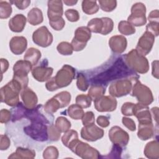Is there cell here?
I'll return each mask as SVG.
<instances>
[{
    "mask_svg": "<svg viewBox=\"0 0 159 159\" xmlns=\"http://www.w3.org/2000/svg\"><path fill=\"white\" fill-rule=\"evenodd\" d=\"M134 76L138 75L130 70L124 59L120 57L117 58L109 68L92 78L90 83L91 85L99 84L104 86L112 81Z\"/></svg>",
    "mask_w": 159,
    "mask_h": 159,
    "instance_id": "1",
    "label": "cell"
},
{
    "mask_svg": "<svg viewBox=\"0 0 159 159\" xmlns=\"http://www.w3.org/2000/svg\"><path fill=\"white\" fill-rule=\"evenodd\" d=\"M75 76V69L69 65H64L55 76L47 81L45 87L50 91L66 87L71 83Z\"/></svg>",
    "mask_w": 159,
    "mask_h": 159,
    "instance_id": "2",
    "label": "cell"
},
{
    "mask_svg": "<svg viewBox=\"0 0 159 159\" xmlns=\"http://www.w3.org/2000/svg\"><path fill=\"white\" fill-rule=\"evenodd\" d=\"M20 83L14 79L1 88V101L9 106H16L19 102V93L23 90Z\"/></svg>",
    "mask_w": 159,
    "mask_h": 159,
    "instance_id": "3",
    "label": "cell"
},
{
    "mask_svg": "<svg viewBox=\"0 0 159 159\" xmlns=\"http://www.w3.org/2000/svg\"><path fill=\"white\" fill-rule=\"evenodd\" d=\"M124 61L130 70L137 73H146L149 70L147 58L140 54L135 49H132L124 55Z\"/></svg>",
    "mask_w": 159,
    "mask_h": 159,
    "instance_id": "4",
    "label": "cell"
},
{
    "mask_svg": "<svg viewBox=\"0 0 159 159\" xmlns=\"http://www.w3.org/2000/svg\"><path fill=\"white\" fill-rule=\"evenodd\" d=\"M139 77V76H134L115 80L109 87L110 95L116 98L127 95L130 93L135 80Z\"/></svg>",
    "mask_w": 159,
    "mask_h": 159,
    "instance_id": "5",
    "label": "cell"
},
{
    "mask_svg": "<svg viewBox=\"0 0 159 159\" xmlns=\"http://www.w3.org/2000/svg\"><path fill=\"white\" fill-rule=\"evenodd\" d=\"M32 65L27 60H19L13 66V79L20 83L23 89L27 87L28 73L32 70Z\"/></svg>",
    "mask_w": 159,
    "mask_h": 159,
    "instance_id": "6",
    "label": "cell"
},
{
    "mask_svg": "<svg viewBox=\"0 0 159 159\" xmlns=\"http://www.w3.org/2000/svg\"><path fill=\"white\" fill-rule=\"evenodd\" d=\"M47 129V125L40 122H31L29 125L24 127V131L28 136L39 142H44L48 140Z\"/></svg>",
    "mask_w": 159,
    "mask_h": 159,
    "instance_id": "7",
    "label": "cell"
},
{
    "mask_svg": "<svg viewBox=\"0 0 159 159\" xmlns=\"http://www.w3.org/2000/svg\"><path fill=\"white\" fill-rule=\"evenodd\" d=\"M132 96H135L139 103L145 106L150 105L153 101V97L150 89L136 79L132 88Z\"/></svg>",
    "mask_w": 159,
    "mask_h": 159,
    "instance_id": "8",
    "label": "cell"
},
{
    "mask_svg": "<svg viewBox=\"0 0 159 159\" xmlns=\"http://www.w3.org/2000/svg\"><path fill=\"white\" fill-rule=\"evenodd\" d=\"M87 27L92 32L99 33L106 35L113 30L114 22L109 17L93 18L88 22Z\"/></svg>",
    "mask_w": 159,
    "mask_h": 159,
    "instance_id": "9",
    "label": "cell"
},
{
    "mask_svg": "<svg viewBox=\"0 0 159 159\" xmlns=\"http://www.w3.org/2000/svg\"><path fill=\"white\" fill-rule=\"evenodd\" d=\"M91 37V33L88 27L81 26L77 28L71 43L73 50L78 52L83 50Z\"/></svg>",
    "mask_w": 159,
    "mask_h": 159,
    "instance_id": "10",
    "label": "cell"
},
{
    "mask_svg": "<svg viewBox=\"0 0 159 159\" xmlns=\"http://www.w3.org/2000/svg\"><path fill=\"white\" fill-rule=\"evenodd\" d=\"M70 150L76 155L82 158L95 159L101 158L100 153L98 150L91 147L87 143L83 142L79 140L70 148Z\"/></svg>",
    "mask_w": 159,
    "mask_h": 159,
    "instance_id": "11",
    "label": "cell"
},
{
    "mask_svg": "<svg viewBox=\"0 0 159 159\" xmlns=\"http://www.w3.org/2000/svg\"><path fill=\"white\" fill-rule=\"evenodd\" d=\"M32 40L36 45L45 48L52 44L53 35L46 26H42L34 32Z\"/></svg>",
    "mask_w": 159,
    "mask_h": 159,
    "instance_id": "12",
    "label": "cell"
},
{
    "mask_svg": "<svg viewBox=\"0 0 159 159\" xmlns=\"http://www.w3.org/2000/svg\"><path fill=\"white\" fill-rule=\"evenodd\" d=\"M117 100L112 96H102L94 100L95 109L99 112H112L117 107Z\"/></svg>",
    "mask_w": 159,
    "mask_h": 159,
    "instance_id": "13",
    "label": "cell"
},
{
    "mask_svg": "<svg viewBox=\"0 0 159 159\" xmlns=\"http://www.w3.org/2000/svg\"><path fill=\"white\" fill-rule=\"evenodd\" d=\"M109 137L110 140L114 143L125 147L129 141V134L119 126H113L109 131Z\"/></svg>",
    "mask_w": 159,
    "mask_h": 159,
    "instance_id": "14",
    "label": "cell"
},
{
    "mask_svg": "<svg viewBox=\"0 0 159 159\" xmlns=\"http://www.w3.org/2000/svg\"><path fill=\"white\" fill-rule=\"evenodd\" d=\"M155 42V36L148 31L144 34L139 39L135 50L141 55L145 56L150 53Z\"/></svg>",
    "mask_w": 159,
    "mask_h": 159,
    "instance_id": "15",
    "label": "cell"
},
{
    "mask_svg": "<svg viewBox=\"0 0 159 159\" xmlns=\"http://www.w3.org/2000/svg\"><path fill=\"white\" fill-rule=\"evenodd\" d=\"M104 135V130L94 124L84 126L81 130V137L89 142H94L101 139Z\"/></svg>",
    "mask_w": 159,
    "mask_h": 159,
    "instance_id": "16",
    "label": "cell"
},
{
    "mask_svg": "<svg viewBox=\"0 0 159 159\" xmlns=\"http://www.w3.org/2000/svg\"><path fill=\"white\" fill-rule=\"evenodd\" d=\"M133 115L137 118L139 123L152 122V116L148 106H145L139 102L135 104Z\"/></svg>",
    "mask_w": 159,
    "mask_h": 159,
    "instance_id": "17",
    "label": "cell"
},
{
    "mask_svg": "<svg viewBox=\"0 0 159 159\" xmlns=\"http://www.w3.org/2000/svg\"><path fill=\"white\" fill-rule=\"evenodd\" d=\"M63 12L61 1L53 0L48 1L47 16L49 20H52L62 17Z\"/></svg>",
    "mask_w": 159,
    "mask_h": 159,
    "instance_id": "18",
    "label": "cell"
},
{
    "mask_svg": "<svg viewBox=\"0 0 159 159\" xmlns=\"http://www.w3.org/2000/svg\"><path fill=\"white\" fill-rule=\"evenodd\" d=\"M127 41L123 35H114L110 38L109 45L111 50L117 54L123 53L127 48Z\"/></svg>",
    "mask_w": 159,
    "mask_h": 159,
    "instance_id": "19",
    "label": "cell"
},
{
    "mask_svg": "<svg viewBox=\"0 0 159 159\" xmlns=\"http://www.w3.org/2000/svg\"><path fill=\"white\" fill-rule=\"evenodd\" d=\"M27 46V41L23 36H14L9 42L11 51L15 55H20L25 50Z\"/></svg>",
    "mask_w": 159,
    "mask_h": 159,
    "instance_id": "20",
    "label": "cell"
},
{
    "mask_svg": "<svg viewBox=\"0 0 159 159\" xmlns=\"http://www.w3.org/2000/svg\"><path fill=\"white\" fill-rule=\"evenodd\" d=\"M53 71V69L52 67L40 65L32 70V75L37 81L44 82L50 80Z\"/></svg>",
    "mask_w": 159,
    "mask_h": 159,
    "instance_id": "21",
    "label": "cell"
},
{
    "mask_svg": "<svg viewBox=\"0 0 159 159\" xmlns=\"http://www.w3.org/2000/svg\"><path fill=\"white\" fill-rule=\"evenodd\" d=\"M20 97L24 106L29 109H34L36 107L38 98L35 92L30 88H25L22 90L20 94Z\"/></svg>",
    "mask_w": 159,
    "mask_h": 159,
    "instance_id": "22",
    "label": "cell"
},
{
    "mask_svg": "<svg viewBox=\"0 0 159 159\" xmlns=\"http://www.w3.org/2000/svg\"><path fill=\"white\" fill-rule=\"evenodd\" d=\"M27 20V19L23 14H16L9 20V27L12 32H20L24 30Z\"/></svg>",
    "mask_w": 159,
    "mask_h": 159,
    "instance_id": "23",
    "label": "cell"
},
{
    "mask_svg": "<svg viewBox=\"0 0 159 159\" xmlns=\"http://www.w3.org/2000/svg\"><path fill=\"white\" fill-rule=\"evenodd\" d=\"M138 137L142 140H147L151 139L155 133V127L153 122L139 123Z\"/></svg>",
    "mask_w": 159,
    "mask_h": 159,
    "instance_id": "24",
    "label": "cell"
},
{
    "mask_svg": "<svg viewBox=\"0 0 159 159\" xmlns=\"http://www.w3.org/2000/svg\"><path fill=\"white\" fill-rule=\"evenodd\" d=\"M157 140L147 143L144 149V154L148 158L157 159L159 158V145Z\"/></svg>",
    "mask_w": 159,
    "mask_h": 159,
    "instance_id": "25",
    "label": "cell"
},
{
    "mask_svg": "<svg viewBox=\"0 0 159 159\" xmlns=\"http://www.w3.org/2000/svg\"><path fill=\"white\" fill-rule=\"evenodd\" d=\"M78 140V132L75 130H68L61 137V142L65 146L71 148Z\"/></svg>",
    "mask_w": 159,
    "mask_h": 159,
    "instance_id": "26",
    "label": "cell"
},
{
    "mask_svg": "<svg viewBox=\"0 0 159 159\" xmlns=\"http://www.w3.org/2000/svg\"><path fill=\"white\" fill-rule=\"evenodd\" d=\"M43 20V16L42 11L37 8H32L27 14V21L32 25H37L41 24Z\"/></svg>",
    "mask_w": 159,
    "mask_h": 159,
    "instance_id": "27",
    "label": "cell"
},
{
    "mask_svg": "<svg viewBox=\"0 0 159 159\" xmlns=\"http://www.w3.org/2000/svg\"><path fill=\"white\" fill-rule=\"evenodd\" d=\"M35 157V152L34 150L17 147L14 153L8 157V158H34Z\"/></svg>",
    "mask_w": 159,
    "mask_h": 159,
    "instance_id": "28",
    "label": "cell"
},
{
    "mask_svg": "<svg viewBox=\"0 0 159 159\" xmlns=\"http://www.w3.org/2000/svg\"><path fill=\"white\" fill-rule=\"evenodd\" d=\"M41 58V52L35 48H29L25 52L24 58L29 61L32 66L36 65Z\"/></svg>",
    "mask_w": 159,
    "mask_h": 159,
    "instance_id": "29",
    "label": "cell"
},
{
    "mask_svg": "<svg viewBox=\"0 0 159 159\" xmlns=\"http://www.w3.org/2000/svg\"><path fill=\"white\" fill-rule=\"evenodd\" d=\"M12 108L11 111L12 114V122H16L25 117L27 108L24 106L22 102H19L16 106Z\"/></svg>",
    "mask_w": 159,
    "mask_h": 159,
    "instance_id": "30",
    "label": "cell"
},
{
    "mask_svg": "<svg viewBox=\"0 0 159 159\" xmlns=\"http://www.w3.org/2000/svg\"><path fill=\"white\" fill-rule=\"evenodd\" d=\"M82 10L86 14H93L96 13L99 10V5L97 4L96 1L84 0L81 4Z\"/></svg>",
    "mask_w": 159,
    "mask_h": 159,
    "instance_id": "31",
    "label": "cell"
},
{
    "mask_svg": "<svg viewBox=\"0 0 159 159\" xmlns=\"http://www.w3.org/2000/svg\"><path fill=\"white\" fill-rule=\"evenodd\" d=\"M67 112L70 117L75 120L81 119L84 114L83 108L77 104L70 106L67 109Z\"/></svg>",
    "mask_w": 159,
    "mask_h": 159,
    "instance_id": "32",
    "label": "cell"
},
{
    "mask_svg": "<svg viewBox=\"0 0 159 159\" xmlns=\"http://www.w3.org/2000/svg\"><path fill=\"white\" fill-rule=\"evenodd\" d=\"M105 92L106 89L104 86L99 84H92L88 91V95L92 99V100H95L103 96Z\"/></svg>",
    "mask_w": 159,
    "mask_h": 159,
    "instance_id": "33",
    "label": "cell"
},
{
    "mask_svg": "<svg viewBox=\"0 0 159 159\" xmlns=\"http://www.w3.org/2000/svg\"><path fill=\"white\" fill-rule=\"evenodd\" d=\"M118 30L120 33L125 35H130L135 34V27L126 20H121L118 24Z\"/></svg>",
    "mask_w": 159,
    "mask_h": 159,
    "instance_id": "34",
    "label": "cell"
},
{
    "mask_svg": "<svg viewBox=\"0 0 159 159\" xmlns=\"http://www.w3.org/2000/svg\"><path fill=\"white\" fill-rule=\"evenodd\" d=\"M60 108H61L60 104L59 101L54 97L48 99L44 105L45 112L50 114H52L53 113L57 112Z\"/></svg>",
    "mask_w": 159,
    "mask_h": 159,
    "instance_id": "35",
    "label": "cell"
},
{
    "mask_svg": "<svg viewBox=\"0 0 159 159\" xmlns=\"http://www.w3.org/2000/svg\"><path fill=\"white\" fill-rule=\"evenodd\" d=\"M55 125L60 131V132H65L71 128V122L65 117H58L55 120Z\"/></svg>",
    "mask_w": 159,
    "mask_h": 159,
    "instance_id": "36",
    "label": "cell"
},
{
    "mask_svg": "<svg viewBox=\"0 0 159 159\" xmlns=\"http://www.w3.org/2000/svg\"><path fill=\"white\" fill-rule=\"evenodd\" d=\"M146 13V7L142 2H137L133 4L131 7V14L134 17H145Z\"/></svg>",
    "mask_w": 159,
    "mask_h": 159,
    "instance_id": "37",
    "label": "cell"
},
{
    "mask_svg": "<svg viewBox=\"0 0 159 159\" xmlns=\"http://www.w3.org/2000/svg\"><path fill=\"white\" fill-rule=\"evenodd\" d=\"M53 97L59 101L61 108L67 106L71 101V94L68 91H61Z\"/></svg>",
    "mask_w": 159,
    "mask_h": 159,
    "instance_id": "38",
    "label": "cell"
},
{
    "mask_svg": "<svg viewBox=\"0 0 159 159\" xmlns=\"http://www.w3.org/2000/svg\"><path fill=\"white\" fill-rule=\"evenodd\" d=\"M12 13V7L11 4L7 1H0V18L7 19L9 17Z\"/></svg>",
    "mask_w": 159,
    "mask_h": 159,
    "instance_id": "39",
    "label": "cell"
},
{
    "mask_svg": "<svg viewBox=\"0 0 159 159\" xmlns=\"http://www.w3.org/2000/svg\"><path fill=\"white\" fill-rule=\"evenodd\" d=\"M58 53L63 55H70L73 53V48L71 43L67 42H61L57 47Z\"/></svg>",
    "mask_w": 159,
    "mask_h": 159,
    "instance_id": "40",
    "label": "cell"
},
{
    "mask_svg": "<svg viewBox=\"0 0 159 159\" xmlns=\"http://www.w3.org/2000/svg\"><path fill=\"white\" fill-rule=\"evenodd\" d=\"M101 9L106 12L112 11L117 6V1L114 0H99Z\"/></svg>",
    "mask_w": 159,
    "mask_h": 159,
    "instance_id": "41",
    "label": "cell"
},
{
    "mask_svg": "<svg viewBox=\"0 0 159 159\" xmlns=\"http://www.w3.org/2000/svg\"><path fill=\"white\" fill-rule=\"evenodd\" d=\"M92 99L86 94H80L76 98V104L80 106L82 108H88L91 106Z\"/></svg>",
    "mask_w": 159,
    "mask_h": 159,
    "instance_id": "42",
    "label": "cell"
},
{
    "mask_svg": "<svg viewBox=\"0 0 159 159\" xmlns=\"http://www.w3.org/2000/svg\"><path fill=\"white\" fill-rule=\"evenodd\" d=\"M48 137L51 141H58L60 137L61 132L53 124L48 126Z\"/></svg>",
    "mask_w": 159,
    "mask_h": 159,
    "instance_id": "43",
    "label": "cell"
},
{
    "mask_svg": "<svg viewBox=\"0 0 159 159\" xmlns=\"http://www.w3.org/2000/svg\"><path fill=\"white\" fill-rule=\"evenodd\" d=\"M76 86L78 88L82 91H86L89 87V83L85 76L81 73H79L77 75Z\"/></svg>",
    "mask_w": 159,
    "mask_h": 159,
    "instance_id": "44",
    "label": "cell"
},
{
    "mask_svg": "<svg viewBox=\"0 0 159 159\" xmlns=\"http://www.w3.org/2000/svg\"><path fill=\"white\" fill-rule=\"evenodd\" d=\"M58 150L56 147L49 146L43 151V157L45 159H55L58 157Z\"/></svg>",
    "mask_w": 159,
    "mask_h": 159,
    "instance_id": "45",
    "label": "cell"
},
{
    "mask_svg": "<svg viewBox=\"0 0 159 159\" xmlns=\"http://www.w3.org/2000/svg\"><path fill=\"white\" fill-rule=\"evenodd\" d=\"M49 24L50 26L55 30H61L63 29L65 25V22L63 18L60 17L52 20H49Z\"/></svg>",
    "mask_w": 159,
    "mask_h": 159,
    "instance_id": "46",
    "label": "cell"
},
{
    "mask_svg": "<svg viewBox=\"0 0 159 159\" xmlns=\"http://www.w3.org/2000/svg\"><path fill=\"white\" fill-rule=\"evenodd\" d=\"M94 114L92 111H88L84 113L81 120L84 126L94 124Z\"/></svg>",
    "mask_w": 159,
    "mask_h": 159,
    "instance_id": "47",
    "label": "cell"
},
{
    "mask_svg": "<svg viewBox=\"0 0 159 159\" xmlns=\"http://www.w3.org/2000/svg\"><path fill=\"white\" fill-rule=\"evenodd\" d=\"M67 19L70 22H76L80 19V14L78 11L73 9H67L65 12Z\"/></svg>",
    "mask_w": 159,
    "mask_h": 159,
    "instance_id": "48",
    "label": "cell"
},
{
    "mask_svg": "<svg viewBox=\"0 0 159 159\" xmlns=\"http://www.w3.org/2000/svg\"><path fill=\"white\" fill-rule=\"evenodd\" d=\"M134 104H135L130 102H126L124 103L121 107V112L122 114L127 116H133Z\"/></svg>",
    "mask_w": 159,
    "mask_h": 159,
    "instance_id": "49",
    "label": "cell"
},
{
    "mask_svg": "<svg viewBox=\"0 0 159 159\" xmlns=\"http://www.w3.org/2000/svg\"><path fill=\"white\" fill-rule=\"evenodd\" d=\"M121 153H122V147L118 145L114 144L111 151L110 152V153L107 156L105 157V158H120Z\"/></svg>",
    "mask_w": 159,
    "mask_h": 159,
    "instance_id": "50",
    "label": "cell"
},
{
    "mask_svg": "<svg viewBox=\"0 0 159 159\" xmlns=\"http://www.w3.org/2000/svg\"><path fill=\"white\" fill-rule=\"evenodd\" d=\"M146 31L152 34L154 36L157 37L159 34V24L156 22H150L146 27Z\"/></svg>",
    "mask_w": 159,
    "mask_h": 159,
    "instance_id": "51",
    "label": "cell"
},
{
    "mask_svg": "<svg viewBox=\"0 0 159 159\" xmlns=\"http://www.w3.org/2000/svg\"><path fill=\"white\" fill-rule=\"evenodd\" d=\"M12 114L11 111L6 109H2L1 110L0 114V122L1 123H7L11 120Z\"/></svg>",
    "mask_w": 159,
    "mask_h": 159,
    "instance_id": "52",
    "label": "cell"
},
{
    "mask_svg": "<svg viewBox=\"0 0 159 159\" xmlns=\"http://www.w3.org/2000/svg\"><path fill=\"white\" fill-rule=\"evenodd\" d=\"M122 122L127 129H129L130 131H135L136 129V125L135 122L130 118L123 117L122 119Z\"/></svg>",
    "mask_w": 159,
    "mask_h": 159,
    "instance_id": "53",
    "label": "cell"
},
{
    "mask_svg": "<svg viewBox=\"0 0 159 159\" xmlns=\"http://www.w3.org/2000/svg\"><path fill=\"white\" fill-rule=\"evenodd\" d=\"M1 139H0V149L1 150H7L10 145H11V141L9 137L6 135H1Z\"/></svg>",
    "mask_w": 159,
    "mask_h": 159,
    "instance_id": "54",
    "label": "cell"
},
{
    "mask_svg": "<svg viewBox=\"0 0 159 159\" xmlns=\"http://www.w3.org/2000/svg\"><path fill=\"white\" fill-rule=\"evenodd\" d=\"M10 3L14 4L18 9L23 10L26 9L30 4V1H10Z\"/></svg>",
    "mask_w": 159,
    "mask_h": 159,
    "instance_id": "55",
    "label": "cell"
},
{
    "mask_svg": "<svg viewBox=\"0 0 159 159\" xmlns=\"http://www.w3.org/2000/svg\"><path fill=\"white\" fill-rule=\"evenodd\" d=\"M97 124L102 127H107L109 126L110 122L107 117L104 116H99L98 117L96 120Z\"/></svg>",
    "mask_w": 159,
    "mask_h": 159,
    "instance_id": "56",
    "label": "cell"
},
{
    "mask_svg": "<svg viewBox=\"0 0 159 159\" xmlns=\"http://www.w3.org/2000/svg\"><path fill=\"white\" fill-rule=\"evenodd\" d=\"M158 16H159V12H158V9L153 10L152 11H151L148 17L149 22H158V19H159Z\"/></svg>",
    "mask_w": 159,
    "mask_h": 159,
    "instance_id": "57",
    "label": "cell"
},
{
    "mask_svg": "<svg viewBox=\"0 0 159 159\" xmlns=\"http://www.w3.org/2000/svg\"><path fill=\"white\" fill-rule=\"evenodd\" d=\"M152 75L157 79H158V61L155 60L152 62Z\"/></svg>",
    "mask_w": 159,
    "mask_h": 159,
    "instance_id": "58",
    "label": "cell"
},
{
    "mask_svg": "<svg viewBox=\"0 0 159 159\" xmlns=\"http://www.w3.org/2000/svg\"><path fill=\"white\" fill-rule=\"evenodd\" d=\"M1 75L6 72L9 68V62L5 58H1Z\"/></svg>",
    "mask_w": 159,
    "mask_h": 159,
    "instance_id": "59",
    "label": "cell"
},
{
    "mask_svg": "<svg viewBox=\"0 0 159 159\" xmlns=\"http://www.w3.org/2000/svg\"><path fill=\"white\" fill-rule=\"evenodd\" d=\"M151 112L153 115V117L156 122V125H158V107H154L151 109Z\"/></svg>",
    "mask_w": 159,
    "mask_h": 159,
    "instance_id": "60",
    "label": "cell"
},
{
    "mask_svg": "<svg viewBox=\"0 0 159 159\" xmlns=\"http://www.w3.org/2000/svg\"><path fill=\"white\" fill-rule=\"evenodd\" d=\"M63 2L66 6H73L76 4L78 2V1H63Z\"/></svg>",
    "mask_w": 159,
    "mask_h": 159,
    "instance_id": "61",
    "label": "cell"
}]
</instances>
